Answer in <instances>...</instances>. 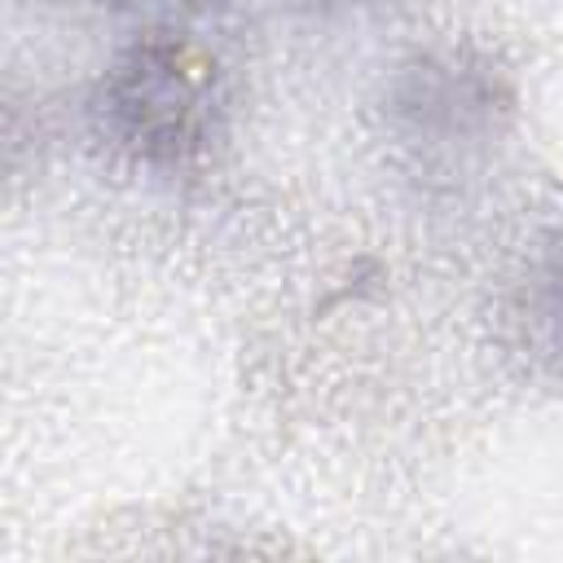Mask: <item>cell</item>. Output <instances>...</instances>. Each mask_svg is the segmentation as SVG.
<instances>
[{"label":"cell","instance_id":"6da1fadb","mask_svg":"<svg viewBox=\"0 0 563 563\" xmlns=\"http://www.w3.org/2000/svg\"><path fill=\"white\" fill-rule=\"evenodd\" d=\"M211 110L207 66L172 44H145L106 84L110 128L145 158H185L198 150Z\"/></svg>","mask_w":563,"mask_h":563},{"label":"cell","instance_id":"7a4b0ae2","mask_svg":"<svg viewBox=\"0 0 563 563\" xmlns=\"http://www.w3.org/2000/svg\"><path fill=\"white\" fill-rule=\"evenodd\" d=\"M528 321L541 339V347L563 361V238L541 255L532 282H528Z\"/></svg>","mask_w":563,"mask_h":563}]
</instances>
